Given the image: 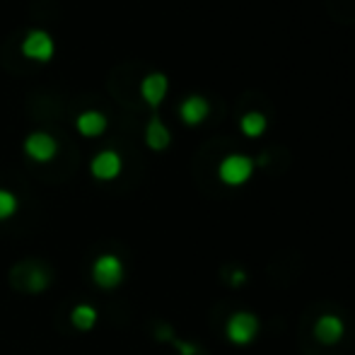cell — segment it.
<instances>
[{
    "instance_id": "2e32d148",
    "label": "cell",
    "mask_w": 355,
    "mask_h": 355,
    "mask_svg": "<svg viewBox=\"0 0 355 355\" xmlns=\"http://www.w3.org/2000/svg\"><path fill=\"white\" fill-rule=\"evenodd\" d=\"M244 281H247V273H244V271H234L232 278H230V283H232V285H242Z\"/></svg>"
},
{
    "instance_id": "8992f818",
    "label": "cell",
    "mask_w": 355,
    "mask_h": 355,
    "mask_svg": "<svg viewBox=\"0 0 355 355\" xmlns=\"http://www.w3.org/2000/svg\"><path fill=\"white\" fill-rule=\"evenodd\" d=\"M312 334L319 343H324V346H334V343L341 341L343 334H346V324H343V319L336 317V314H324V317H319L317 322H314Z\"/></svg>"
},
{
    "instance_id": "e0dca14e",
    "label": "cell",
    "mask_w": 355,
    "mask_h": 355,
    "mask_svg": "<svg viewBox=\"0 0 355 355\" xmlns=\"http://www.w3.org/2000/svg\"><path fill=\"white\" fill-rule=\"evenodd\" d=\"M177 348H179V351H182V355H196V348H193V346H189V343L177 341Z\"/></svg>"
},
{
    "instance_id": "52a82bcc",
    "label": "cell",
    "mask_w": 355,
    "mask_h": 355,
    "mask_svg": "<svg viewBox=\"0 0 355 355\" xmlns=\"http://www.w3.org/2000/svg\"><path fill=\"white\" fill-rule=\"evenodd\" d=\"M121 155L116 153V150H102V153H97L92 157V164H89V169H92V174L97 179H102V182H112V179H116L119 174H121Z\"/></svg>"
},
{
    "instance_id": "3957f363",
    "label": "cell",
    "mask_w": 355,
    "mask_h": 355,
    "mask_svg": "<svg viewBox=\"0 0 355 355\" xmlns=\"http://www.w3.org/2000/svg\"><path fill=\"white\" fill-rule=\"evenodd\" d=\"M92 281L99 285V288H116L119 283L123 281V263L119 257L114 254H104L94 261L92 266Z\"/></svg>"
},
{
    "instance_id": "6da1fadb",
    "label": "cell",
    "mask_w": 355,
    "mask_h": 355,
    "mask_svg": "<svg viewBox=\"0 0 355 355\" xmlns=\"http://www.w3.org/2000/svg\"><path fill=\"white\" fill-rule=\"evenodd\" d=\"M254 174V159L247 155H227V157L220 162L218 177L227 187H242L252 179Z\"/></svg>"
},
{
    "instance_id": "5bb4252c",
    "label": "cell",
    "mask_w": 355,
    "mask_h": 355,
    "mask_svg": "<svg viewBox=\"0 0 355 355\" xmlns=\"http://www.w3.org/2000/svg\"><path fill=\"white\" fill-rule=\"evenodd\" d=\"M15 211H17V198H15V193L8 191V189H0V220L12 218Z\"/></svg>"
},
{
    "instance_id": "9c48e42d",
    "label": "cell",
    "mask_w": 355,
    "mask_h": 355,
    "mask_svg": "<svg viewBox=\"0 0 355 355\" xmlns=\"http://www.w3.org/2000/svg\"><path fill=\"white\" fill-rule=\"evenodd\" d=\"M208 112H211V107H208L206 99L198 97V94H191V97H187L182 102V107H179L182 121L189 123V126H196V123H201L203 119L208 116Z\"/></svg>"
},
{
    "instance_id": "8fae6325",
    "label": "cell",
    "mask_w": 355,
    "mask_h": 355,
    "mask_svg": "<svg viewBox=\"0 0 355 355\" xmlns=\"http://www.w3.org/2000/svg\"><path fill=\"white\" fill-rule=\"evenodd\" d=\"M145 141H148V145L153 150H164L169 145V141H172V136H169L167 126H164L157 116H153L148 128H145Z\"/></svg>"
},
{
    "instance_id": "30bf717a",
    "label": "cell",
    "mask_w": 355,
    "mask_h": 355,
    "mask_svg": "<svg viewBox=\"0 0 355 355\" xmlns=\"http://www.w3.org/2000/svg\"><path fill=\"white\" fill-rule=\"evenodd\" d=\"M75 126H78V131L87 138L102 136L104 128H107V116H104L102 112H97V109H87V112H83L78 119H75Z\"/></svg>"
},
{
    "instance_id": "ba28073f",
    "label": "cell",
    "mask_w": 355,
    "mask_h": 355,
    "mask_svg": "<svg viewBox=\"0 0 355 355\" xmlns=\"http://www.w3.org/2000/svg\"><path fill=\"white\" fill-rule=\"evenodd\" d=\"M167 87H169V83L162 73H150V75H145L143 83H141V94H143L145 102L157 107V104L164 99V94H167Z\"/></svg>"
},
{
    "instance_id": "5b68a950",
    "label": "cell",
    "mask_w": 355,
    "mask_h": 355,
    "mask_svg": "<svg viewBox=\"0 0 355 355\" xmlns=\"http://www.w3.org/2000/svg\"><path fill=\"white\" fill-rule=\"evenodd\" d=\"M56 150H58L56 138L46 131L29 133L27 141H24V153H27L32 159H37V162H49V159H53Z\"/></svg>"
},
{
    "instance_id": "277c9868",
    "label": "cell",
    "mask_w": 355,
    "mask_h": 355,
    "mask_svg": "<svg viewBox=\"0 0 355 355\" xmlns=\"http://www.w3.org/2000/svg\"><path fill=\"white\" fill-rule=\"evenodd\" d=\"M56 51V44L53 37L46 29H32V32L24 34L22 39V53L32 61H49Z\"/></svg>"
},
{
    "instance_id": "7a4b0ae2",
    "label": "cell",
    "mask_w": 355,
    "mask_h": 355,
    "mask_svg": "<svg viewBox=\"0 0 355 355\" xmlns=\"http://www.w3.org/2000/svg\"><path fill=\"white\" fill-rule=\"evenodd\" d=\"M227 338L234 346H247L257 338L259 334V319L252 312H234L227 319V327H225Z\"/></svg>"
},
{
    "instance_id": "7c38bea8",
    "label": "cell",
    "mask_w": 355,
    "mask_h": 355,
    "mask_svg": "<svg viewBox=\"0 0 355 355\" xmlns=\"http://www.w3.org/2000/svg\"><path fill=\"white\" fill-rule=\"evenodd\" d=\"M266 126H268L266 116H263V114H259V112L244 114L242 121H239V128H242V133H244V136H249V138L263 136V133H266Z\"/></svg>"
},
{
    "instance_id": "9a60e30c",
    "label": "cell",
    "mask_w": 355,
    "mask_h": 355,
    "mask_svg": "<svg viewBox=\"0 0 355 355\" xmlns=\"http://www.w3.org/2000/svg\"><path fill=\"white\" fill-rule=\"evenodd\" d=\"M46 288V276H44V271H39V268H34L32 273H29V290L32 293H39V290Z\"/></svg>"
},
{
    "instance_id": "4fadbf2b",
    "label": "cell",
    "mask_w": 355,
    "mask_h": 355,
    "mask_svg": "<svg viewBox=\"0 0 355 355\" xmlns=\"http://www.w3.org/2000/svg\"><path fill=\"white\" fill-rule=\"evenodd\" d=\"M71 322L80 331H89V329H94V324H97V309L89 307V304H78L71 314Z\"/></svg>"
}]
</instances>
